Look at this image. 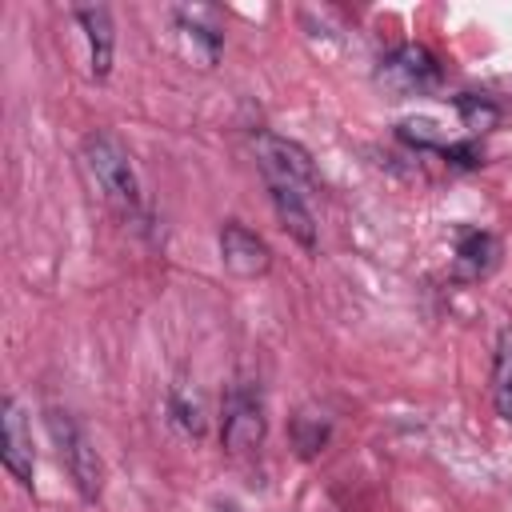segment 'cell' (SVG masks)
<instances>
[{
	"label": "cell",
	"mask_w": 512,
	"mask_h": 512,
	"mask_svg": "<svg viewBox=\"0 0 512 512\" xmlns=\"http://www.w3.org/2000/svg\"><path fill=\"white\" fill-rule=\"evenodd\" d=\"M328 436H332V424L324 416H316V412H296L292 416V444H296V452L304 460H312L316 452H324Z\"/></svg>",
	"instance_id": "obj_14"
},
{
	"label": "cell",
	"mask_w": 512,
	"mask_h": 512,
	"mask_svg": "<svg viewBox=\"0 0 512 512\" xmlns=\"http://www.w3.org/2000/svg\"><path fill=\"white\" fill-rule=\"evenodd\" d=\"M440 76H444V72H440V60H436V52L424 48V44H396V48L380 60V68H376V84H380L384 92H392L396 100L432 92V88L440 84Z\"/></svg>",
	"instance_id": "obj_3"
},
{
	"label": "cell",
	"mask_w": 512,
	"mask_h": 512,
	"mask_svg": "<svg viewBox=\"0 0 512 512\" xmlns=\"http://www.w3.org/2000/svg\"><path fill=\"white\" fill-rule=\"evenodd\" d=\"M0 460H4V468H8L24 488H32V476H36V448H32L28 416H24V408L16 404V396H4V404H0Z\"/></svg>",
	"instance_id": "obj_6"
},
{
	"label": "cell",
	"mask_w": 512,
	"mask_h": 512,
	"mask_svg": "<svg viewBox=\"0 0 512 512\" xmlns=\"http://www.w3.org/2000/svg\"><path fill=\"white\" fill-rule=\"evenodd\" d=\"M396 132H400V140H408V144H416V148H436V152H440V148L448 144V140L436 132L432 120H400Z\"/></svg>",
	"instance_id": "obj_16"
},
{
	"label": "cell",
	"mask_w": 512,
	"mask_h": 512,
	"mask_svg": "<svg viewBox=\"0 0 512 512\" xmlns=\"http://www.w3.org/2000/svg\"><path fill=\"white\" fill-rule=\"evenodd\" d=\"M456 112H460L464 128H472V132H484V128H492L500 120V108L488 96H476V92H460L456 96Z\"/></svg>",
	"instance_id": "obj_15"
},
{
	"label": "cell",
	"mask_w": 512,
	"mask_h": 512,
	"mask_svg": "<svg viewBox=\"0 0 512 512\" xmlns=\"http://www.w3.org/2000/svg\"><path fill=\"white\" fill-rule=\"evenodd\" d=\"M168 424L188 436V440H200L204 436V412H200V400L184 388H172L168 392Z\"/></svg>",
	"instance_id": "obj_13"
},
{
	"label": "cell",
	"mask_w": 512,
	"mask_h": 512,
	"mask_svg": "<svg viewBox=\"0 0 512 512\" xmlns=\"http://www.w3.org/2000/svg\"><path fill=\"white\" fill-rule=\"evenodd\" d=\"M204 12H192V8H176V36L184 44V56L196 60L200 68H212L216 56H220V32L212 24H200Z\"/></svg>",
	"instance_id": "obj_11"
},
{
	"label": "cell",
	"mask_w": 512,
	"mask_h": 512,
	"mask_svg": "<svg viewBox=\"0 0 512 512\" xmlns=\"http://www.w3.org/2000/svg\"><path fill=\"white\" fill-rule=\"evenodd\" d=\"M44 424H48V436L56 444V456L68 472V480L76 484V492L84 500H100V488H104V460L92 444V436L84 432V424L60 408V404H48L44 408Z\"/></svg>",
	"instance_id": "obj_2"
},
{
	"label": "cell",
	"mask_w": 512,
	"mask_h": 512,
	"mask_svg": "<svg viewBox=\"0 0 512 512\" xmlns=\"http://www.w3.org/2000/svg\"><path fill=\"white\" fill-rule=\"evenodd\" d=\"M252 148H256V164L264 180H288V184H300L304 192L316 188V164L304 144L284 140L276 132H256Z\"/></svg>",
	"instance_id": "obj_5"
},
{
	"label": "cell",
	"mask_w": 512,
	"mask_h": 512,
	"mask_svg": "<svg viewBox=\"0 0 512 512\" xmlns=\"http://www.w3.org/2000/svg\"><path fill=\"white\" fill-rule=\"evenodd\" d=\"M264 184H268V200H272V212H276L280 228H284L300 248H316L320 228H316L308 192H304L300 184H288V180H264Z\"/></svg>",
	"instance_id": "obj_8"
},
{
	"label": "cell",
	"mask_w": 512,
	"mask_h": 512,
	"mask_svg": "<svg viewBox=\"0 0 512 512\" xmlns=\"http://www.w3.org/2000/svg\"><path fill=\"white\" fill-rule=\"evenodd\" d=\"M72 16H76V24L84 28L92 76H96V80H108V72H112V52H116L112 12H108L104 4H80V8H72Z\"/></svg>",
	"instance_id": "obj_9"
},
{
	"label": "cell",
	"mask_w": 512,
	"mask_h": 512,
	"mask_svg": "<svg viewBox=\"0 0 512 512\" xmlns=\"http://www.w3.org/2000/svg\"><path fill=\"white\" fill-rule=\"evenodd\" d=\"M264 400L252 384H232L228 396H224V408H220V444L228 456H248L264 444Z\"/></svg>",
	"instance_id": "obj_4"
},
{
	"label": "cell",
	"mask_w": 512,
	"mask_h": 512,
	"mask_svg": "<svg viewBox=\"0 0 512 512\" xmlns=\"http://www.w3.org/2000/svg\"><path fill=\"white\" fill-rule=\"evenodd\" d=\"M220 264L240 276V280H252V276H264L272 268V248L260 232H252L248 224L240 220H228L220 228Z\"/></svg>",
	"instance_id": "obj_7"
},
{
	"label": "cell",
	"mask_w": 512,
	"mask_h": 512,
	"mask_svg": "<svg viewBox=\"0 0 512 512\" xmlns=\"http://www.w3.org/2000/svg\"><path fill=\"white\" fill-rule=\"evenodd\" d=\"M500 256V240L488 228H464L456 236V276L460 280H480L496 268Z\"/></svg>",
	"instance_id": "obj_10"
},
{
	"label": "cell",
	"mask_w": 512,
	"mask_h": 512,
	"mask_svg": "<svg viewBox=\"0 0 512 512\" xmlns=\"http://www.w3.org/2000/svg\"><path fill=\"white\" fill-rule=\"evenodd\" d=\"M440 152H444V160L456 164V168H480V164H484V148H480L476 140H448Z\"/></svg>",
	"instance_id": "obj_17"
},
{
	"label": "cell",
	"mask_w": 512,
	"mask_h": 512,
	"mask_svg": "<svg viewBox=\"0 0 512 512\" xmlns=\"http://www.w3.org/2000/svg\"><path fill=\"white\" fill-rule=\"evenodd\" d=\"M492 404L504 424H512V324L500 328L492 348Z\"/></svg>",
	"instance_id": "obj_12"
},
{
	"label": "cell",
	"mask_w": 512,
	"mask_h": 512,
	"mask_svg": "<svg viewBox=\"0 0 512 512\" xmlns=\"http://www.w3.org/2000/svg\"><path fill=\"white\" fill-rule=\"evenodd\" d=\"M80 160H84V172L92 176V184L100 188V196L120 216L132 220L140 212V180H136V168H132V156L124 148V140L108 128H96V132L84 136Z\"/></svg>",
	"instance_id": "obj_1"
}]
</instances>
